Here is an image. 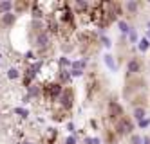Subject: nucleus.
<instances>
[{
  "mask_svg": "<svg viewBox=\"0 0 150 144\" xmlns=\"http://www.w3.org/2000/svg\"><path fill=\"white\" fill-rule=\"evenodd\" d=\"M0 24H2L4 27H13L16 24V15L13 13H6V15H0Z\"/></svg>",
  "mask_w": 150,
  "mask_h": 144,
  "instance_id": "9",
  "label": "nucleus"
},
{
  "mask_svg": "<svg viewBox=\"0 0 150 144\" xmlns=\"http://www.w3.org/2000/svg\"><path fill=\"white\" fill-rule=\"evenodd\" d=\"M6 76H7V79L15 81V79H18V77H22V72H20L18 67H9L7 72H6Z\"/></svg>",
  "mask_w": 150,
  "mask_h": 144,
  "instance_id": "11",
  "label": "nucleus"
},
{
  "mask_svg": "<svg viewBox=\"0 0 150 144\" xmlns=\"http://www.w3.org/2000/svg\"><path fill=\"white\" fill-rule=\"evenodd\" d=\"M130 142L132 144H143V137H139V135H130Z\"/></svg>",
  "mask_w": 150,
  "mask_h": 144,
  "instance_id": "28",
  "label": "nucleus"
},
{
  "mask_svg": "<svg viewBox=\"0 0 150 144\" xmlns=\"http://www.w3.org/2000/svg\"><path fill=\"white\" fill-rule=\"evenodd\" d=\"M103 61H105V65H107V69H109V70H116L117 69V65H116V61H114V56H112V54H105V56H103Z\"/></svg>",
  "mask_w": 150,
  "mask_h": 144,
  "instance_id": "15",
  "label": "nucleus"
},
{
  "mask_svg": "<svg viewBox=\"0 0 150 144\" xmlns=\"http://www.w3.org/2000/svg\"><path fill=\"white\" fill-rule=\"evenodd\" d=\"M117 27H120V31H121V34H123V36L128 34V31H130V25H128L125 20H117Z\"/></svg>",
  "mask_w": 150,
  "mask_h": 144,
  "instance_id": "18",
  "label": "nucleus"
},
{
  "mask_svg": "<svg viewBox=\"0 0 150 144\" xmlns=\"http://www.w3.org/2000/svg\"><path fill=\"white\" fill-rule=\"evenodd\" d=\"M127 36H128V41H130V43H136V41H137V32H136V29H132V27H130V31H128Z\"/></svg>",
  "mask_w": 150,
  "mask_h": 144,
  "instance_id": "23",
  "label": "nucleus"
},
{
  "mask_svg": "<svg viewBox=\"0 0 150 144\" xmlns=\"http://www.w3.org/2000/svg\"><path fill=\"white\" fill-rule=\"evenodd\" d=\"M145 115H146V110L143 106H134V119L137 121V123H139V121H143Z\"/></svg>",
  "mask_w": 150,
  "mask_h": 144,
  "instance_id": "16",
  "label": "nucleus"
},
{
  "mask_svg": "<svg viewBox=\"0 0 150 144\" xmlns=\"http://www.w3.org/2000/svg\"><path fill=\"white\" fill-rule=\"evenodd\" d=\"M63 144H78V137H76V133H74V135H67L65 140H63Z\"/></svg>",
  "mask_w": 150,
  "mask_h": 144,
  "instance_id": "25",
  "label": "nucleus"
},
{
  "mask_svg": "<svg viewBox=\"0 0 150 144\" xmlns=\"http://www.w3.org/2000/svg\"><path fill=\"white\" fill-rule=\"evenodd\" d=\"M18 144H35V142H33V140H27V139H25V140H20Z\"/></svg>",
  "mask_w": 150,
  "mask_h": 144,
  "instance_id": "31",
  "label": "nucleus"
},
{
  "mask_svg": "<svg viewBox=\"0 0 150 144\" xmlns=\"http://www.w3.org/2000/svg\"><path fill=\"white\" fill-rule=\"evenodd\" d=\"M25 90H27V96H31V99H42V83L40 81L27 86Z\"/></svg>",
  "mask_w": 150,
  "mask_h": 144,
  "instance_id": "7",
  "label": "nucleus"
},
{
  "mask_svg": "<svg viewBox=\"0 0 150 144\" xmlns=\"http://www.w3.org/2000/svg\"><path fill=\"white\" fill-rule=\"evenodd\" d=\"M127 72H128V76L139 74V72H141V61H139L137 58H130L128 63H127Z\"/></svg>",
  "mask_w": 150,
  "mask_h": 144,
  "instance_id": "6",
  "label": "nucleus"
},
{
  "mask_svg": "<svg viewBox=\"0 0 150 144\" xmlns=\"http://www.w3.org/2000/svg\"><path fill=\"white\" fill-rule=\"evenodd\" d=\"M36 81H38V76L29 69V65H25L24 70H22V86L27 88V86H31V85L36 83Z\"/></svg>",
  "mask_w": 150,
  "mask_h": 144,
  "instance_id": "4",
  "label": "nucleus"
},
{
  "mask_svg": "<svg viewBox=\"0 0 150 144\" xmlns=\"http://www.w3.org/2000/svg\"><path fill=\"white\" fill-rule=\"evenodd\" d=\"M71 63H72V60H71V58H67L65 54H63V56H60V58L56 60L58 69H71Z\"/></svg>",
  "mask_w": 150,
  "mask_h": 144,
  "instance_id": "13",
  "label": "nucleus"
},
{
  "mask_svg": "<svg viewBox=\"0 0 150 144\" xmlns=\"http://www.w3.org/2000/svg\"><path fill=\"white\" fill-rule=\"evenodd\" d=\"M137 126L141 128V130H143V128H148V126H150V117H145L143 121H139V123H137Z\"/></svg>",
  "mask_w": 150,
  "mask_h": 144,
  "instance_id": "26",
  "label": "nucleus"
},
{
  "mask_svg": "<svg viewBox=\"0 0 150 144\" xmlns=\"http://www.w3.org/2000/svg\"><path fill=\"white\" fill-rule=\"evenodd\" d=\"M31 16H33V20H45V13H44V9L40 7V2L31 4Z\"/></svg>",
  "mask_w": 150,
  "mask_h": 144,
  "instance_id": "8",
  "label": "nucleus"
},
{
  "mask_svg": "<svg viewBox=\"0 0 150 144\" xmlns=\"http://www.w3.org/2000/svg\"><path fill=\"white\" fill-rule=\"evenodd\" d=\"M148 47H150V41H148L146 38H141V40L137 41V49L141 51V52H146V51H148Z\"/></svg>",
  "mask_w": 150,
  "mask_h": 144,
  "instance_id": "20",
  "label": "nucleus"
},
{
  "mask_svg": "<svg viewBox=\"0 0 150 144\" xmlns=\"http://www.w3.org/2000/svg\"><path fill=\"white\" fill-rule=\"evenodd\" d=\"M0 119H2V112H0Z\"/></svg>",
  "mask_w": 150,
  "mask_h": 144,
  "instance_id": "36",
  "label": "nucleus"
},
{
  "mask_svg": "<svg viewBox=\"0 0 150 144\" xmlns=\"http://www.w3.org/2000/svg\"><path fill=\"white\" fill-rule=\"evenodd\" d=\"M13 114L18 115L20 119H29V115H31V112H29L25 106H15L13 108Z\"/></svg>",
  "mask_w": 150,
  "mask_h": 144,
  "instance_id": "12",
  "label": "nucleus"
},
{
  "mask_svg": "<svg viewBox=\"0 0 150 144\" xmlns=\"http://www.w3.org/2000/svg\"><path fill=\"white\" fill-rule=\"evenodd\" d=\"M60 47H62V51L65 52V54H67V52H72V51H74V45H72V41H71V40H65V41H63Z\"/></svg>",
  "mask_w": 150,
  "mask_h": 144,
  "instance_id": "21",
  "label": "nucleus"
},
{
  "mask_svg": "<svg viewBox=\"0 0 150 144\" xmlns=\"http://www.w3.org/2000/svg\"><path fill=\"white\" fill-rule=\"evenodd\" d=\"M125 9H127L130 15H136V11H137V4L130 0V2H127V4H125Z\"/></svg>",
  "mask_w": 150,
  "mask_h": 144,
  "instance_id": "22",
  "label": "nucleus"
},
{
  "mask_svg": "<svg viewBox=\"0 0 150 144\" xmlns=\"http://www.w3.org/2000/svg\"><path fill=\"white\" fill-rule=\"evenodd\" d=\"M13 11V2L11 0H0V15L11 13Z\"/></svg>",
  "mask_w": 150,
  "mask_h": 144,
  "instance_id": "14",
  "label": "nucleus"
},
{
  "mask_svg": "<svg viewBox=\"0 0 150 144\" xmlns=\"http://www.w3.org/2000/svg\"><path fill=\"white\" fill-rule=\"evenodd\" d=\"M98 41L101 43L103 47H107V49H110V47H112V41H110V38H109V36H105V34H100V36H98Z\"/></svg>",
  "mask_w": 150,
  "mask_h": 144,
  "instance_id": "19",
  "label": "nucleus"
},
{
  "mask_svg": "<svg viewBox=\"0 0 150 144\" xmlns=\"http://www.w3.org/2000/svg\"><path fill=\"white\" fill-rule=\"evenodd\" d=\"M107 115H109V121H112V123H116L117 119H121L125 115V110L121 106V103L117 101H109V105H107Z\"/></svg>",
  "mask_w": 150,
  "mask_h": 144,
  "instance_id": "3",
  "label": "nucleus"
},
{
  "mask_svg": "<svg viewBox=\"0 0 150 144\" xmlns=\"http://www.w3.org/2000/svg\"><path fill=\"white\" fill-rule=\"evenodd\" d=\"M146 25H148V31H150V22H148V24H146Z\"/></svg>",
  "mask_w": 150,
  "mask_h": 144,
  "instance_id": "35",
  "label": "nucleus"
},
{
  "mask_svg": "<svg viewBox=\"0 0 150 144\" xmlns=\"http://www.w3.org/2000/svg\"><path fill=\"white\" fill-rule=\"evenodd\" d=\"M20 101H22V105H29L31 101H33V99H31V96L25 94V96H22V99H20Z\"/></svg>",
  "mask_w": 150,
  "mask_h": 144,
  "instance_id": "29",
  "label": "nucleus"
},
{
  "mask_svg": "<svg viewBox=\"0 0 150 144\" xmlns=\"http://www.w3.org/2000/svg\"><path fill=\"white\" fill-rule=\"evenodd\" d=\"M52 105H56L62 112H65V114H69L71 110L74 108V90L71 86H63V92H62V96L58 97V101L56 103H52Z\"/></svg>",
  "mask_w": 150,
  "mask_h": 144,
  "instance_id": "1",
  "label": "nucleus"
},
{
  "mask_svg": "<svg viewBox=\"0 0 150 144\" xmlns=\"http://www.w3.org/2000/svg\"><path fill=\"white\" fill-rule=\"evenodd\" d=\"M116 131V135L117 137H123V135H128L130 133L132 135V131H134V123H132V119H128L127 115H123L121 119H117L116 123H114V128Z\"/></svg>",
  "mask_w": 150,
  "mask_h": 144,
  "instance_id": "2",
  "label": "nucleus"
},
{
  "mask_svg": "<svg viewBox=\"0 0 150 144\" xmlns=\"http://www.w3.org/2000/svg\"><path fill=\"white\" fill-rule=\"evenodd\" d=\"M27 9H31V2H13V13L16 16L27 13Z\"/></svg>",
  "mask_w": 150,
  "mask_h": 144,
  "instance_id": "10",
  "label": "nucleus"
},
{
  "mask_svg": "<svg viewBox=\"0 0 150 144\" xmlns=\"http://www.w3.org/2000/svg\"><path fill=\"white\" fill-rule=\"evenodd\" d=\"M145 38H146V40L150 41V31H146V36H145Z\"/></svg>",
  "mask_w": 150,
  "mask_h": 144,
  "instance_id": "33",
  "label": "nucleus"
},
{
  "mask_svg": "<svg viewBox=\"0 0 150 144\" xmlns=\"http://www.w3.org/2000/svg\"><path fill=\"white\" fill-rule=\"evenodd\" d=\"M143 144H150V137H143Z\"/></svg>",
  "mask_w": 150,
  "mask_h": 144,
  "instance_id": "32",
  "label": "nucleus"
},
{
  "mask_svg": "<svg viewBox=\"0 0 150 144\" xmlns=\"http://www.w3.org/2000/svg\"><path fill=\"white\" fill-rule=\"evenodd\" d=\"M0 67H2V54H0Z\"/></svg>",
  "mask_w": 150,
  "mask_h": 144,
  "instance_id": "34",
  "label": "nucleus"
},
{
  "mask_svg": "<svg viewBox=\"0 0 150 144\" xmlns=\"http://www.w3.org/2000/svg\"><path fill=\"white\" fill-rule=\"evenodd\" d=\"M65 130L69 131L71 135H74V131H76V126H74V123H72V121H69V123L65 124Z\"/></svg>",
  "mask_w": 150,
  "mask_h": 144,
  "instance_id": "27",
  "label": "nucleus"
},
{
  "mask_svg": "<svg viewBox=\"0 0 150 144\" xmlns=\"http://www.w3.org/2000/svg\"><path fill=\"white\" fill-rule=\"evenodd\" d=\"M105 139H107V142H109V144H116V140H117L116 131H114L112 128H107V130H105Z\"/></svg>",
  "mask_w": 150,
  "mask_h": 144,
  "instance_id": "17",
  "label": "nucleus"
},
{
  "mask_svg": "<svg viewBox=\"0 0 150 144\" xmlns=\"http://www.w3.org/2000/svg\"><path fill=\"white\" fill-rule=\"evenodd\" d=\"M83 144H101V140L98 137H85L83 139Z\"/></svg>",
  "mask_w": 150,
  "mask_h": 144,
  "instance_id": "24",
  "label": "nucleus"
},
{
  "mask_svg": "<svg viewBox=\"0 0 150 144\" xmlns=\"http://www.w3.org/2000/svg\"><path fill=\"white\" fill-rule=\"evenodd\" d=\"M54 81H56V83H60L62 86H69V85H71V81H72L69 69H58V70H56V74H54Z\"/></svg>",
  "mask_w": 150,
  "mask_h": 144,
  "instance_id": "5",
  "label": "nucleus"
},
{
  "mask_svg": "<svg viewBox=\"0 0 150 144\" xmlns=\"http://www.w3.org/2000/svg\"><path fill=\"white\" fill-rule=\"evenodd\" d=\"M91 126H92V128H94V130H98V123H96V121H94V119H92V121H91Z\"/></svg>",
  "mask_w": 150,
  "mask_h": 144,
  "instance_id": "30",
  "label": "nucleus"
}]
</instances>
